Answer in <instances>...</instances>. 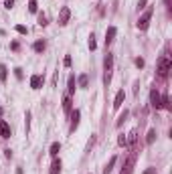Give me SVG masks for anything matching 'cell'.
Here are the masks:
<instances>
[{
	"instance_id": "15",
	"label": "cell",
	"mask_w": 172,
	"mask_h": 174,
	"mask_svg": "<svg viewBox=\"0 0 172 174\" xmlns=\"http://www.w3.org/2000/svg\"><path fill=\"white\" fill-rule=\"evenodd\" d=\"M59 152H61V144H59V142H55V144L51 146V150H49V154H51V156H57Z\"/></svg>"
},
{
	"instance_id": "1",
	"label": "cell",
	"mask_w": 172,
	"mask_h": 174,
	"mask_svg": "<svg viewBox=\"0 0 172 174\" xmlns=\"http://www.w3.org/2000/svg\"><path fill=\"white\" fill-rule=\"evenodd\" d=\"M103 69H105L103 81H105V85H109V81H111V73H114V55L107 53V57H105V61H103Z\"/></svg>"
},
{
	"instance_id": "25",
	"label": "cell",
	"mask_w": 172,
	"mask_h": 174,
	"mask_svg": "<svg viewBox=\"0 0 172 174\" xmlns=\"http://www.w3.org/2000/svg\"><path fill=\"white\" fill-rule=\"evenodd\" d=\"M39 24H41V26L47 24V16H45V14H39Z\"/></svg>"
},
{
	"instance_id": "32",
	"label": "cell",
	"mask_w": 172,
	"mask_h": 174,
	"mask_svg": "<svg viewBox=\"0 0 172 174\" xmlns=\"http://www.w3.org/2000/svg\"><path fill=\"white\" fill-rule=\"evenodd\" d=\"M164 4H166V8H168V10L172 8V6H170V0H164Z\"/></svg>"
},
{
	"instance_id": "27",
	"label": "cell",
	"mask_w": 172,
	"mask_h": 174,
	"mask_svg": "<svg viewBox=\"0 0 172 174\" xmlns=\"http://www.w3.org/2000/svg\"><path fill=\"white\" fill-rule=\"evenodd\" d=\"M12 4H14V0H4V6L6 8H12Z\"/></svg>"
},
{
	"instance_id": "13",
	"label": "cell",
	"mask_w": 172,
	"mask_h": 174,
	"mask_svg": "<svg viewBox=\"0 0 172 174\" xmlns=\"http://www.w3.org/2000/svg\"><path fill=\"white\" fill-rule=\"evenodd\" d=\"M116 160H118V158H116V156H111V160H109V162L105 164V168H103V174H109V172H111V168H114Z\"/></svg>"
},
{
	"instance_id": "23",
	"label": "cell",
	"mask_w": 172,
	"mask_h": 174,
	"mask_svg": "<svg viewBox=\"0 0 172 174\" xmlns=\"http://www.w3.org/2000/svg\"><path fill=\"white\" fill-rule=\"evenodd\" d=\"M136 138H138V132H130V144H136Z\"/></svg>"
},
{
	"instance_id": "9",
	"label": "cell",
	"mask_w": 172,
	"mask_h": 174,
	"mask_svg": "<svg viewBox=\"0 0 172 174\" xmlns=\"http://www.w3.org/2000/svg\"><path fill=\"white\" fill-rule=\"evenodd\" d=\"M41 85H43V77L41 75H33L31 77V87L33 89H41Z\"/></svg>"
},
{
	"instance_id": "19",
	"label": "cell",
	"mask_w": 172,
	"mask_h": 174,
	"mask_svg": "<svg viewBox=\"0 0 172 174\" xmlns=\"http://www.w3.org/2000/svg\"><path fill=\"white\" fill-rule=\"evenodd\" d=\"M39 6H37V0H29V12H37Z\"/></svg>"
},
{
	"instance_id": "2",
	"label": "cell",
	"mask_w": 172,
	"mask_h": 174,
	"mask_svg": "<svg viewBox=\"0 0 172 174\" xmlns=\"http://www.w3.org/2000/svg\"><path fill=\"white\" fill-rule=\"evenodd\" d=\"M170 67H172L170 59H168V57H162V59L158 61V75H160V77H166L168 71H170Z\"/></svg>"
},
{
	"instance_id": "10",
	"label": "cell",
	"mask_w": 172,
	"mask_h": 174,
	"mask_svg": "<svg viewBox=\"0 0 172 174\" xmlns=\"http://www.w3.org/2000/svg\"><path fill=\"white\" fill-rule=\"evenodd\" d=\"M49 174H61V160L55 156V160H53V164H51V172Z\"/></svg>"
},
{
	"instance_id": "18",
	"label": "cell",
	"mask_w": 172,
	"mask_h": 174,
	"mask_svg": "<svg viewBox=\"0 0 172 174\" xmlns=\"http://www.w3.org/2000/svg\"><path fill=\"white\" fill-rule=\"evenodd\" d=\"M33 49H35L37 53H41V51H45V41H37V43L33 45Z\"/></svg>"
},
{
	"instance_id": "8",
	"label": "cell",
	"mask_w": 172,
	"mask_h": 174,
	"mask_svg": "<svg viewBox=\"0 0 172 174\" xmlns=\"http://www.w3.org/2000/svg\"><path fill=\"white\" fill-rule=\"evenodd\" d=\"M0 136L2 138H10V126L4 120H0Z\"/></svg>"
},
{
	"instance_id": "7",
	"label": "cell",
	"mask_w": 172,
	"mask_h": 174,
	"mask_svg": "<svg viewBox=\"0 0 172 174\" xmlns=\"http://www.w3.org/2000/svg\"><path fill=\"white\" fill-rule=\"evenodd\" d=\"M124 99H126V93H124V89H120L116 93V99H114V109H120L122 103H124Z\"/></svg>"
},
{
	"instance_id": "14",
	"label": "cell",
	"mask_w": 172,
	"mask_h": 174,
	"mask_svg": "<svg viewBox=\"0 0 172 174\" xmlns=\"http://www.w3.org/2000/svg\"><path fill=\"white\" fill-rule=\"evenodd\" d=\"M63 109L69 113L71 111V95H65V99H63Z\"/></svg>"
},
{
	"instance_id": "30",
	"label": "cell",
	"mask_w": 172,
	"mask_h": 174,
	"mask_svg": "<svg viewBox=\"0 0 172 174\" xmlns=\"http://www.w3.org/2000/svg\"><path fill=\"white\" fill-rule=\"evenodd\" d=\"M146 2H148V0H140V2H138V8H144V6H146Z\"/></svg>"
},
{
	"instance_id": "5",
	"label": "cell",
	"mask_w": 172,
	"mask_h": 174,
	"mask_svg": "<svg viewBox=\"0 0 172 174\" xmlns=\"http://www.w3.org/2000/svg\"><path fill=\"white\" fill-rule=\"evenodd\" d=\"M150 103H152L154 109H160V93H158L156 89L150 91Z\"/></svg>"
},
{
	"instance_id": "6",
	"label": "cell",
	"mask_w": 172,
	"mask_h": 174,
	"mask_svg": "<svg viewBox=\"0 0 172 174\" xmlns=\"http://www.w3.org/2000/svg\"><path fill=\"white\" fill-rule=\"evenodd\" d=\"M79 118H81V111L75 109V111L71 113V126H69V130H71V132L77 130V126H79Z\"/></svg>"
},
{
	"instance_id": "16",
	"label": "cell",
	"mask_w": 172,
	"mask_h": 174,
	"mask_svg": "<svg viewBox=\"0 0 172 174\" xmlns=\"http://www.w3.org/2000/svg\"><path fill=\"white\" fill-rule=\"evenodd\" d=\"M154 140H156V130H150L148 136H146V144L150 146V144H154Z\"/></svg>"
},
{
	"instance_id": "11",
	"label": "cell",
	"mask_w": 172,
	"mask_h": 174,
	"mask_svg": "<svg viewBox=\"0 0 172 174\" xmlns=\"http://www.w3.org/2000/svg\"><path fill=\"white\" fill-rule=\"evenodd\" d=\"M116 33H118L116 26H109V29H107V33H105V45H109L114 39H116Z\"/></svg>"
},
{
	"instance_id": "3",
	"label": "cell",
	"mask_w": 172,
	"mask_h": 174,
	"mask_svg": "<svg viewBox=\"0 0 172 174\" xmlns=\"http://www.w3.org/2000/svg\"><path fill=\"white\" fill-rule=\"evenodd\" d=\"M152 12H154V10H152V8H148V10H146V12L138 18V29H140V31H146V29H148L150 18H152Z\"/></svg>"
},
{
	"instance_id": "26",
	"label": "cell",
	"mask_w": 172,
	"mask_h": 174,
	"mask_svg": "<svg viewBox=\"0 0 172 174\" xmlns=\"http://www.w3.org/2000/svg\"><path fill=\"white\" fill-rule=\"evenodd\" d=\"M0 77H2V81H6V67L4 65L0 67Z\"/></svg>"
},
{
	"instance_id": "17",
	"label": "cell",
	"mask_w": 172,
	"mask_h": 174,
	"mask_svg": "<svg viewBox=\"0 0 172 174\" xmlns=\"http://www.w3.org/2000/svg\"><path fill=\"white\" fill-rule=\"evenodd\" d=\"M87 85H89V77L83 73V75L79 77V87H81V89H87Z\"/></svg>"
},
{
	"instance_id": "24",
	"label": "cell",
	"mask_w": 172,
	"mask_h": 174,
	"mask_svg": "<svg viewBox=\"0 0 172 174\" xmlns=\"http://www.w3.org/2000/svg\"><path fill=\"white\" fill-rule=\"evenodd\" d=\"M95 47H97V45H95V39H93V35H91V37H89V49H91V51H95Z\"/></svg>"
},
{
	"instance_id": "21",
	"label": "cell",
	"mask_w": 172,
	"mask_h": 174,
	"mask_svg": "<svg viewBox=\"0 0 172 174\" xmlns=\"http://www.w3.org/2000/svg\"><path fill=\"white\" fill-rule=\"evenodd\" d=\"M16 33H20V35H26L29 31H26V26H24V24H16Z\"/></svg>"
},
{
	"instance_id": "12",
	"label": "cell",
	"mask_w": 172,
	"mask_h": 174,
	"mask_svg": "<svg viewBox=\"0 0 172 174\" xmlns=\"http://www.w3.org/2000/svg\"><path fill=\"white\" fill-rule=\"evenodd\" d=\"M75 93V75H69V89H67V95H73Z\"/></svg>"
},
{
	"instance_id": "29",
	"label": "cell",
	"mask_w": 172,
	"mask_h": 174,
	"mask_svg": "<svg viewBox=\"0 0 172 174\" xmlns=\"http://www.w3.org/2000/svg\"><path fill=\"white\" fill-rule=\"evenodd\" d=\"M136 65L138 67H144V59H136Z\"/></svg>"
},
{
	"instance_id": "4",
	"label": "cell",
	"mask_w": 172,
	"mask_h": 174,
	"mask_svg": "<svg viewBox=\"0 0 172 174\" xmlns=\"http://www.w3.org/2000/svg\"><path fill=\"white\" fill-rule=\"evenodd\" d=\"M69 16H71V10H69L67 6H63L61 12H59V24H61V26L67 24V22H69Z\"/></svg>"
},
{
	"instance_id": "28",
	"label": "cell",
	"mask_w": 172,
	"mask_h": 174,
	"mask_svg": "<svg viewBox=\"0 0 172 174\" xmlns=\"http://www.w3.org/2000/svg\"><path fill=\"white\" fill-rule=\"evenodd\" d=\"M65 67H71V57H69V55L65 57Z\"/></svg>"
},
{
	"instance_id": "31",
	"label": "cell",
	"mask_w": 172,
	"mask_h": 174,
	"mask_svg": "<svg viewBox=\"0 0 172 174\" xmlns=\"http://www.w3.org/2000/svg\"><path fill=\"white\" fill-rule=\"evenodd\" d=\"M144 174H156V168H148V170H146Z\"/></svg>"
},
{
	"instance_id": "22",
	"label": "cell",
	"mask_w": 172,
	"mask_h": 174,
	"mask_svg": "<svg viewBox=\"0 0 172 174\" xmlns=\"http://www.w3.org/2000/svg\"><path fill=\"white\" fill-rule=\"evenodd\" d=\"M118 144H120V146H128V138H126V136L122 134V136L118 138Z\"/></svg>"
},
{
	"instance_id": "20",
	"label": "cell",
	"mask_w": 172,
	"mask_h": 174,
	"mask_svg": "<svg viewBox=\"0 0 172 174\" xmlns=\"http://www.w3.org/2000/svg\"><path fill=\"white\" fill-rule=\"evenodd\" d=\"M126 118H128V111H124V113H122V116H120V120H118V122H116V126H118V128H120V126H122V124H124V122H126Z\"/></svg>"
}]
</instances>
